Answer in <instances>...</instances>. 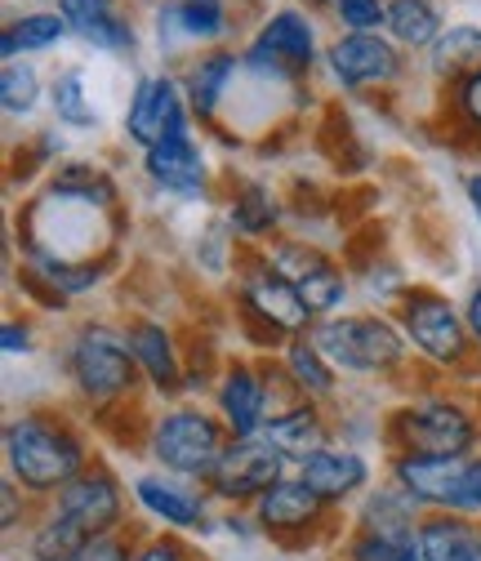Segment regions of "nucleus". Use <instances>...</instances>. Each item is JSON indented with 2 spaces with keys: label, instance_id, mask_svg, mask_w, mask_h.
Returning <instances> with one entry per match:
<instances>
[{
  "label": "nucleus",
  "instance_id": "nucleus-7",
  "mask_svg": "<svg viewBox=\"0 0 481 561\" xmlns=\"http://www.w3.org/2000/svg\"><path fill=\"white\" fill-rule=\"evenodd\" d=\"M401 325H405V339L415 343V353L428 357L433 366H463L468 339H472L468 321L437 290H405L401 295Z\"/></svg>",
  "mask_w": 481,
  "mask_h": 561
},
{
  "label": "nucleus",
  "instance_id": "nucleus-30",
  "mask_svg": "<svg viewBox=\"0 0 481 561\" xmlns=\"http://www.w3.org/2000/svg\"><path fill=\"white\" fill-rule=\"evenodd\" d=\"M277 219H282V209H277V201H272L267 187L245 183V187L237 192V201H232V224H237V232L263 237V232L277 228Z\"/></svg>",
  "mask_w": 481,
  "mask_h": 561
},
{
  "label": "nucleus",
  "instance_id": "nucleus-33",
  "mask_svg": "<svg viewBox=\"0 0 481 561\" xmlns=\"http://www.w3.org/2000/svg\"><path fill=\"white\" fill-rule=\"evenodd\" d=\"M41 99V81L27 62H10L5 67V77H0V103H5L10 116H27Z\"/></svg>",
  "mask_w": 481,
  "mask_h": 561
},
{
  "label": "nucleus",
  "instance_id": "nucleus-20",
  "mask_svg": "<svg viewBox=\"0 0 481 561\" xmlns=\"http://www.w3.org/2000/svg\"><path fill=\"white\" fill-rule=\"evenodd\" d=\"M420 552L424 561H481V522L463 513H424Z\"/></svg>",
  "mask_w": 481,
  "mask_h": 561
},
{
  "label": "nucleus",
  "instance_id": "nucleus-32",
  "mask_svg": "<svg viewBox=\"0 0 481 561\" xmlns=\"http://www.w3.org/2000/svg\"><path fill=\"white\" fill-rule=\"evenodd\" d=\"M174 23H179L187 36L215 41V36H224V27H228L224 0H179V5H174Z\"/></svg>",
  "mask_w": 481,
  "mask_h": 561
},
{
  "label": "nucleus",
  "instance_id": "nucleus-8",
  "mask_svg": "<svg viewBox=\"0 0 481 561\" xmlns=\"http://www.w3.org/2000/svg\"><path fill=\"white\" fill-rule=\"evenodd\" d=\"M286 455L272 446L263 433L259 437H232L215 477L205 481V490H210L215 500L224 504H254L263 490H272L282 477H286Z\"/></svg>",
  "mask_w": 481,
  "mask_h": 561
},
{
  "label": "nucleus",
  "instance_id": "nucleus-9",
  "mask_svg": "<svg viewBox=\"0 0 481 561\" xmlns=\"http://www.w3.org/2000/svg\"><path fill=\"white\" fill-rule=\"evenodd\" d=\"M245 321L259 325L254 334L272 343V339H282V334L308 330L312 308L304 304L295 280H286L272 263H263V267L245 272Z\"/></svg>",
  "mask_w": 481,
  "mask_h": 561
},
{
  "label": "nucleus",
  "instance_id": "nucleus-37",
  "mask_svg": "<svg viewBox=\"0 0 481 561\" xmlns=\"http://www.w3.org/2000/svg\"><path fill=\"white\" fill-rule=\"evenodd\" d=\"M134 561H196V557L179 535H161V539H148L134 548Z\"/></svg>",
  "mask_w": 481,
  "mask_h": 561
},
{
  "label": "nucleus",
  "instance_id": "nucleus-17",
  "mask_svg": "<svg viewBox=\"0 0 481 561\" xmlns=\"http://www.w3.org/2000/svg\"><path fill=\"white\" fill-rule=\"evenodd\" d=\"M219 419L232 437H259L267 428V383L254 366L237 362L219 383Z\"/></svg>",
  "mask_w": 481,
  "mask_h": 561
},
{
  "label": "nucleus",
  "instance_id": "nucleus-24",
  "mask_svg": "<svg viewBox=\"0 0 481 561\" xmlns=\"http://www.w3.org/2000/svg\"><path fill=\"white\" fill-rule=\"evenodd\" d=\"M433 72L442 81H468L481 72V27H446L433 45Z\"/></svg>",
  "mask_w": 481,
  "mask_h": 561
},
{
  "label": "nucleus",
  "instance_id": "nucleus-14",
  "mask_svg": "<svg viewBox=\"0 0 481 561\" xmlns=\"http://www.w3.org/2000/svg\"><path fill=\"white\" fill-rule=\"evenodd\" d=\"M179 125H187V107L179 99V85L170 77L139 81V90H134V99H129V112H125V134L134 138V144L148 152Z\"/></svg>",
  "mask_w": 481,
  "mask_h": 561
},
{
  "label": "nucleus",
  "instance_id": "nucleus-43",
  "mask_svg": "<svg viewBox=\"0 0 481 561\" xmlns=\"http://www.w3.org/2000/svg\"><path fill=\"white\" fill-rule=\"evenodd\" d=\"M468 205H472V215H477V224H481V174L468 179Z\"/></svg>",
  "mask_w": 481,
  "mask_h": 561
},
{
  "label": "nucleus",
  "instance_id": "nucleus-1",
  "mask_svg": "<svg viewBox=\"0 0 481 561\" xmlns=\"http://www.w3.org/2000/svg\"><path fill=\"white\" fill-rule=\"evenodd\" d=\"M5 463L27 495H58V490L90 468L85 442L49 414H23L5 428Z\"/></svg>",
  "mask_w": 481,
  "mask_h": 561
},
{
  "label": "nucleus",
  "instance_id": "nucleus-40",
  "mask_svg": "<svg viewBox=\"0 0 481 561\" xmlns=\"http://www.w3.org/2000/svg\"><path fill=\"white\" fill-rule=\"evenodd\" d=\"M459 112H463V121L481 134V72L459 85Z\"/></svg>",
  "mask_w": 481,
  "mask_h": 561
},
{
  "label": "nucleus",
  "instance_id": "nucleus-12",
  "mask_svg": "<svg viewBox=\"0 0 481 561\" xmlns=\"http://www.w3.org/2000/svg\"><path fill=\"white\" fill-rule=\"evenodd\" d=\"M463 468H468V455H397L392 481L424 513H455Z\"/></svg>",
  "mask_w": 481,
  "mask_h": 561
},
{
  "label": "nucleus",
  "instance_id": "nucleus-2",
  "mask_svg": "<svg viewBox=\"0 0 481 561\" xmlns=\"http://www.w3.org/2000/svg\"><path fill=\"white\" fill-rule=\"evenodd\" d=\"M420 504L392 481L366 500L339 561H424L420 552Z\"/></svg>",
  "mask_w": 481,
  "mask_h": 561
},
{
  "label": "nucleus",
  "instance_id": "nucleus-31",
  "mask_svg": "<svg viewBox=\"0 0 481 561\" xmlns=\"http://www.w3.org/2000/svg\"><path fill=\"white\" fill-rule=\"evenodd\" d=\"M295 286H299L304 304H308L312 317H317V312H334V308L343 304V295H348V276H343L334 263H321L317 272H308L304 280H295Z\"/></svg>",
  "mask_w": 481,
  "mask_h": 561
},
{
  "label": "nucleus",
  "instance_id": "nucleus-36",
  "mask_svg": "<svg viewBox=\"0 0 481 561\" xmlns=\"http://www.w3.org/2000/svg\"><path fill=\"white\" fill-rule=\"evenodd\" d=\"M77 561H134V543H129L121 530H112V535L90 539V543L77 552Z\"/></svg>",
  "mask_w": 481,
  "mask_h": 561
},
{
  "label": "nucleus",
  "instance_id": "nucleus-6",
  "mask_svg": "<svg viewBox=\"0 0 481 561\" xmlns=\"http://www.w3.org/2000/svg\"><path fill=\"white\" fill-rule=\"evenodd\" d=\"M397 455H468L477 446V419L446 397H428L392 414L388 428Z\"/></svg>",
  "mask_w": 481,
  "mask_h": 561
},
{
  "label": "nucleus",
  "instance_id": "nucleus-39",
  "mask_svg": "<svg viewBox=\"0 0 481 561\" xmlns=\"http://www.w3.org/2000/svg\"><path fill=\"white\" fill-rule=\"evenodd\" d=\"M23 490H19V481L10 477L5 485H0V504H5V513H0V526H5V535H14L19 526H23Z\"/></svg>",
  "mask_w": 481,
  "mask_h": 561
},
{
  "label": "nucleus",
  "instance_id": "nucleus-27",
  "mask_svg": "<svg viewBox=\"0 0 481 561\" xmlns=\"http://www.w3.org/2000/svg\"><path fill=\"white\" fill-rule=\"evenodd\" d=\"M90 543V535L77 526V522H67L62 513L49 508V517L32 530L27 548H32V561H77V552Z\"/></svg>",
  "mask_w": 481,
  "mask_h": 561
},
{
  "label": "nucleus",
  "instance_id": "nucleus-44",
  "mask_svg": "<svg viewBox=\"0 0 481 561\" xmlns=\"http://www.w3.org/2000/svg\"><path fill=\"white\" fill-rule=\"evenodd\" d=\"M312 5H317V0H312Z\"/></svg>",
  "mask_w": 481,
  "mask_h": 561
},
{
  "label": "nucleus",
  "instance_id": "nucleus-10",
  "mask_svg": "<svg viewBox=\"0 0 481 561\" xmlns=\"http://www.w3.org/2000/svg\"><path fill=\"white\" fill-rule=\"evenodd\" d=\"M330 517V504L321 495H312V490L299 481V477H282L272 490H263V495L254 500V522L263 526V535L282 539V543H308Z\"/></svg>",
  "mask_w": 481,
  "mask_h": 561
},
{
  "label": "nucleus",
  "instance_id": "nucleus-23",
  "mask_svg": "<svg viewBox=\"0 0 481 561\" xmlns=\"http://www.w3.org/2000/svg\"><path fill=\"white\" fill-rule=\"evenodd\" d=\"M62 19L72 32H81L85 41L103 45V49H129L134 32L116 19L112 0H62Z\"/></svg>",
  "mask_w": 481,
  "mask_h": 561
},
{
  "label": "nucleus",
  "instance_id": "nucleus-13",
  "mask_svg": "<svg viewBox=\"0 0 481 561\" xmlns=\"http://www.w3.org/2000/svg\"><path fill=\"white\" fill-rule=\"evenodd\" d=\"M245 62L263 77H299V72H308L312 67V27H308V19L295 14V10L272 14V23L250 45Z\"/></svg>",
  "mask_w": 481,
  "mask_h": 561
},
{
  "label": "nucleus",
  "instance_id": "nucleus-42",
  "mask_svg": "<svg viewBox=\"0 0 481 561\" xmlns=\"http://www.w3.org/2000/svg\"><path fill=\"white\" fill-rule=\"evenodd\" d=\"M463 321H468V334H472L477 353H481V286H472V295H468V308H463Z\"/></svg>",
  "mask_w": 481,
  "mask_h": 561
},
{
  "label": "nucleus",
  "instance_id": "nucleus-25",
  "mask_svg": "<svg viewBox=\"0 0 481 561\" xmlns=\"http://www.w3.org/2000/svg\"><path fill=\"white\" fill-rule=\"evenodd\" d=\"M232 77H237V54H210V58H201L192 67V77H187V103H192V112L201 121L215 116V107H219V99H224V90H228Z\"/></svg>",
  "mask_w": 481,
  "mask_h": 561
},
{
  "label": "nucleus",
  "instance_id": "nucleus-15",
  "mask_svg": "<svg viewBox=\"0 0 481 561\" xmlns=\"http://www.w3.org/2000/svg\"><path fill=\"white\" fill-rule=\"evenodd\" d=\"M295 477L312 490V495H321L330 508H339L370 485V463L348 446H321L299 463Z\"/></svg>",
  "mask_w": 481,
  "mask_h": 561
},
{
  "label": "nucleus",
  "instance_id": "nucleus-18",
  "mask_svg": "<svg viewBox=\"0 0 481 561\" xmlns=\"http://www.w3.org/2000/svg\"><path fill=\"white\" fill-rule=\"evenodd\" d=\"M134 500L144 504V513H152L157 522H165L174 535L179 530H205L210 522V504H205L201 490L174 481V477H139L134 481Z\"/></svg>",
  "mask_w": 481,
  "mask_h": 561
},
{
  "label": "nucleus",
  "instance_id": "nucleus-35",
  "mask_svg": "<svg viewBox=\"0 0 481 561\" xmlns=\"http://www.w3.org/2000/svg\"><path fill=\"white\" fill-rule=\"evenodd\" d=\"M339 19L353 32H370V27L388 23V10L379 5V0H339Z\"/></svg>",
  "mask_w": 481,
  "mask_h": 561
},
{
  "label": "nucleus",
  "instance_id": "nucleus-26",
  "mask_svg": "<svg viewBox=\"0 0 481 561\" xmlns=\"http://www.w3.org/2000/svg\"><path fill=\"white\" fill-rule=\"evenodd\" d=\"M286 375H290V383H295L299 397H325V392H334V366L325 362L321 347L308 343V339H295L286 347Z\"/></svg>",
  "mask_w": 481,
  "mask_h": 561
},
{
  "label": "nucleus",
  "instance_id": "nucleus-5",
  "mask_svg": "<svg viewBox=\"0 0 481 561\" xmlns=\"http://www.w3.org/2000/svg\"><path fill=\"white\" fill-rule=\"evenodd\" d=\"M312 343L330 366L353 375H383L405 362V339L383 317H325L312 330Z\"/></svg>",
  "mask_w": 481,
  "mask_h": 561
},
{
  "label": "nucleus",
  "instance_id": "nucleus-34",
  "mask_svg": "<svg viewBox=\"0 0 481 561\" xmlns=\"http://www.w3.org/2000/svg\"><path fill=\"white\" fill-rule=\"evenodd\" d=\"M54 112H58V121H67V125H94V121H99L94 107L85 103V77H81V72H62V77L54 81Z\"/></svg>",
  "mask_w": 481,
  "mask_h": 561
},
{
  "label": "nucleus",
  "instance_id": "nucleus-4",
  "mask_svg": "<svg viewBox=\"0 0 481 561\" xmlns=\"http://www.w3.org/2000/svg\"><path fill=\"white\" fill-rule=\"evenodd\" d=\"M67 370H72L77 388L94 401V405H116L139 388V357L125 334L107 330V325H85L72 339V353H67Z\"/></svg>",
  "mask_w": 481,
  "mask_h": 561
},
{
  "label": "nucleus",
  "instance_id": "nucleus-38",
  "mask_svg": "<svg viewBox=\"0 0 481 561\" xmlns=\"http://www.w3.org/2000/svg\"><path fill=\"white\" fill-rule=\"evenodd\" d=\"M455 513H463V517H481V455H468V468H463V485H459Z\"/></svg>",
  "mask_w": 481,
  "mask_h": 561
},
{
  "label": "nucleus",
  "instance_id": "nucleus-28",
  "mask_svg": "<svg viewBox=\"0 0 481 561\" xmlns=\"http://www.w3.org/2000/svg\"><path fill=\"white\" fill-rule=\"evenodd\" d=\"M388 32L401 45H437L442 19L433 10V0H392L388 5Z\"/></svg>",
  "mask_w": 481,
  "mask_h": 561
},
{
  "label": "nucleus",
  "instance_id": "nucleus-21",
  "mask_svg": "<svg viewBox=\"0 0 481 561\" xmlns=\"http://www.w3.org/2000/svg\"><path fill=\"white\" fill-rule=\"evenodd\" d=\"M263 437H267L272 446H277L286 459H295V463H304L312 450L330 446V428H325V419H321V410H317V405H308V401H295L290 410L272 414V419H267V428H263Z\"/></svg>",
  "mask_w": 481,
  "mask_h": 561
},
{
  "label": "nucleus",
  "instance_id": "nucleus-22",
  "mask_svg": "<svg viewBox=\"0 0 481 561\" xmlns=\"http://www.w3.org/2000/svg\"><path fill=\"white\" fill-rule=\"evenodd\" d=\"M134 357H139V370L152 379V388L161 392H174L183 383V366H179V347H174V334L157 321H134L125 330Z\"/></svg>",
  "mask_w": 481,
  "mask_h": 561
},
{
  "label": "nucleus",
  "instance_id": "nucleus-19",
  "mask_svg": "<svg viewBox=\"0 0 481 561\" xmlns=\"http://www.w3.org/2000/svg\"><path fill=\"white\" fill-rule=\"evenodd\" d=\"M144 170H148V179H152L157 187L179 192V196H196V192L205 187V157H201V148L192 144L187 125L170 129L157 148L144 152Z\"/></svg>",
  "mask_w": 481,
  "mask_h": 561
},
{
  "label": "nucleus",
  "instance_id": "nucleus-11",
  "mask_svg": "<svg viewBox=\"0 0 481 561\" xmlns=\"http://www.w3.org/2000/svg\"><path fill=\"white\" fill-rule=\"evenodd\" d=\"M54 513H62L67 522H77L90 539L112 535V530H121V517H125L121 481L103 463H90L81 477H72L54 495Z\"/></svg>",
  "mask_w": 481,
  "mask_h": 561
},
{
  "label": "nucleus",
  "instance_id": "nucleus-3",
  "mask_svg": "<svg viewBox=\"0 0 481 561\" xmlns=\"http://www.w3.org/2000/svg\"><path fill=\"white\" fill-rule=\"evenodd\" d=\"M232 433L219 424V419H210L205 410H170L161 414L152 433H148V450L152 459L183 477V481H210L224 450H228Z\"/></svg>",
  "mask_w": 481,
  "mask_h": 561
},
{
  "label": "nucleus",
  "instance_id": "nucleus-16",
  "mask_svg": "<svg viewBox=\"0 0 481 561\" xmlns=\"http://www.w3.org/2000/svg\"><path fill=\"white\" fill-rule=\"evenodd\" d=\"M330 72L348 85V90H366V85H388L401 77V58L388 41L370 36V32H353L330 45Z\"/></svg>",
  "mask_w": 481,
  "mask_h": 561
},
{
  "label": "nucleus",
  "instance_id": "nucleus-29",
  "mask_svg": "<svg viewBox=\"0 0 481 561\" xmlns=\"http://www.w3.org/2000/svg\"><path fill=\"white\" fill-rule=\"evenodd\" d=\"M67 32V19L62 14H23L19 23L5 27V36H0V54L14 58L19 49H49L54 41H62Z\"/></svg>",
  "mask_w": 481,
  "mask_h": 561
},
{
  "label": "nucleus",
  "instance_id": "nucleus-41",
  "mask_svg": "<svg viewBox=\"0 0 481 561\" xmlns=\"http://www.w3.org/2000/svg\"><path fill=\"white\" fill-rule=\"evenodd\" d=\"M0 347H5V353H27V347H32V330L23 321H5V330H0Z\"/></svg>",
  "mask_w": 481,
  "mask_h": 561
}]
</instances>
